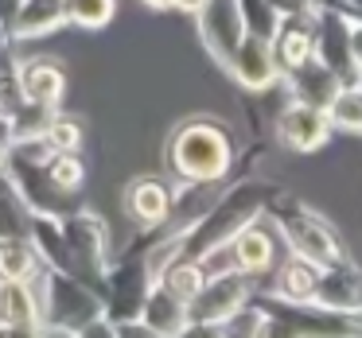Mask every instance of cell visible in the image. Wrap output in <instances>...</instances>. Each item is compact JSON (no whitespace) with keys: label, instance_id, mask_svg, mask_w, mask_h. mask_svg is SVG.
Returning a JSON list of instances; mask_svg holds the SVG:
<instances>
[{"label":"cell","instance_id":"1","mask_svg":"<svg viewBox=\"0 0 362 338\" xmlns=\"http://www.w3.org/2000/svg\"><path fill=\"white\" fill-rule=\"evenodd\" d=\"M234 133L214 117H187L164 144V167L175 183H214L234 171Z\"/></svg>","mask_w":362,"mask_h":338},{"label":"cell","instance_id":"2","mask_svg":"<svg viewBox=\"0 0 362 338\" xmlns=\"http://www.w3.org/2000/svg\"><path fill=\"white\" fill-rule=\"evenodd\" d=\"M273 195H276L273 183L253 179V175L250 179H238V183H226L222 195L214 198V206L187 229V237H183V257L199 260L203 253L218 249V245H230L238 229L257 222L261 214H265V206Z\"/></svg>","mask_w":362,"mask_h":338},{"label":"cell","instance_id":"3","mask_svg":"<svg viewBox=\"0 0 362 338\" xmlns=\"http://www.w3.org/2000/svg\"><path fill=\"white\" fill-rule=\"evenodd\" d=\"M35 291H40V322L55 338H74L86 322L105 315L102 288H94L90 280H82L74 272H63V268L43 265Z\"/></svg>","mask_w":362,"mask_h":338},{"label":"cell","instance_id":"4","mask_svg":"<svg viewBox=\"0 0 362 338\" xmlns=\"http://www.w3.org/2000/svg\"><path fill=\"white\" fill-rule=\"evenodd\" d=\"M265 214L273 218V226H276V234L284 237L288 253H296V257L312 260V265H320V268H331V265H339V260H351V253L343 249L339 229L331 226L327 218H320L315 210H308L300 198L276 191V195L269 198Z\"/></svg>","mask_w":362,"mask_h":338},{"label":"cell","instance_id":"5","mask_svg":"<svg viewBox=\"0 0 362 338\" xmlns=\"http://www.w3.org/2000/svg\"><path fill=\"white\" fill-rule=\"evenodd\" d=\"M110 226L98 210L82 206V210L63 214V253H59V268L90 280L102 288L105 272H110Z\"/></svg>","mask_w":362,"mask_h":338},{"label":"cell","instance_id":"6","mask_svg":"<svg viewBox=\"0 0 362 338\" xmlns=\"http://www.w3.org/2000/svg\"><path fill=\"white\" fill-rule=\"evenodd\" d=\"M253 307L284 319L296 330V338H362V315L331 311V307L315 303V299L312 303H288V299L273 296V291H269V296H257V291H253Z\"/></svg>","mask_w":362,"mask_h":338},{"label":"cell","instance_id":"7","mask_svg":"<svg viewBox=\"0 0 362 338\" xmlns=\"http://www.w3.org/2000/svg\"><path fill=\"white\" fill-rule=\"evenodd\" d=\"M148 288H152V276H148V265H144V245L136 241L133 249H125L113 260L105 280H102L105 315H110L113 322L141 315V303H144V296H148Z\"/></svg>","mask_w":362,"mask_h":338},{"label":"cell","instance_id":"8","mask_svg":"<svg viewBox=\"0 0 362 338\" xmlns=\"http://www.w3.org/2000/svg\"><path fill=\"white\" fill-rule=\"evenodd\" d=\"M253 280L257 276L242 272V268H230V272H218V276H206V284L199 288V296L187 303V315L199 322H234L238 315L250 311L253 303Z\"/></svg>","mask_w":362,"mask_h":338},{"label":"cell","instance_id":"9","mask_svg":"<svg viewBox=\"0 0 362 338\" xmlns=\"http://www.w3.org/2000/svg\"><path fill=\"white\" fill-rule=\"evenodd\" d=\"M312 28H315V59H320L343 86L358 82L362 71H358V63H354V55H351V20H346L339 8L315 0Z\"/></svg>","mask_w":362,"mask_h":338},{"label":"cell","instance_id":"10","mask_svg":"<svg viewBox=\"0 0 362 338\" xmlns=\"http://www.w3.org/2000/svg\"><path fill=\"white\" fill-rule=\"evenodd\" d=\"M273 133H276V140H281L288 152H320L323 144L331 140V117H327L323 105L288 97V105L276 113Z\"/></svg>","mask_w":362,"mask_h":338},{"label":"cell","instance_id":"11","mask_svg":"<svg viewBox=\"0 0 362 338\" xmlns=\"http://www.w3.org/2000/svg\"><path fill=\"white\" fill-rule=\"evenodd\" d=\"M226 74L238 82V86L253 90V94L281 86V78H284L281 63H276V55H273V40H261V35H250V32H245L242 43H238L234 59L226 63Z\"/></svg>","mask_w":362,"mask_h":338},{"label":"cell","instance_id":"12","mask_svg":"<svg viewBox=\"0 0 362 338\" xmlns=\"http://www.w3.org/2000/svg\"><path fill=\"white\" fill-rule=\"evenodd\" d=\"M16 82H20V90H24L28 105H40V109L59 113V105H63V97H66L63 63L43 59V55L40 59H20L16 63Z\"/></svg>","mask_w":362,"mask_h":338},{"label":"cell","instance_id":"13","mask_svg":"<svg viewBox=\"0 0 362 338\" xmlns=\"http://www.w3.org/2000/svg\"><path fill=\"white\" fill-rule=\"evenodd\" d=\"M172 198H175V183L160 179V175H141L125 191V210L141 229H160L172 214Z\"/></svg>","mask_w":362,"mask_h":338},{"label":"cell","instance_id":"14","mask_svg":"<svg viewBox=\"0 0 362 338\" xmlns=\"http://www.w3.org/2000/svg\"><path fill=\"white\" fill-rule=\"evenodd\" d=\"M315 303L331 307V311L362 315V268L354 265V260H339V265H331V268H320Z\"/></svg>","mask_w":362,"mask_h":338},{"label":"cell","instance_id":"15","mask_svg":"<svg viewBox=\"0 0 362 338\" xmlns=\"http://www.w3.org/2000/svg\"><path fill=\"white\" fill-rule=\"evenodd\" d=\"M66 28V8L63 0H20V8L12 12L8 20V32L16 43L28 40H43V35Z\"/></svg>","mask_w":362,"mask_h":338},{"label":"cell","instance_id":"16","mask_svg":"<svg viewBox=\"0 0 362 338\" xmlns=\"http://www.w3.org/2000/svg\"><path fill=\"white\" fill-rule=\"evenodd\" d=\"M230 253H234V265L242 268V272L261 276V272H269L273 260H276V241H273V234H269V229L261 226V218H257V222H250V226H242L234 234Z\"/></svg>","mask_w":362,"mask_h":338},{"label":"cell","instance_id":"17","mask_svg":"<svg viewBox=\"0 0 362 338\" xmlns=\"http://www.w3.org/2000/svg\"><path fill=\"white\" fill-rule=\"evenodd\" d=\"M284 86H288V97H296V102H312V105H323L327 109V102L335 97V90L343 86V82L335 78V74L327 71V66L320 63V59H308L304 66H296V71L284 74Z\"/></svg>","mask_w":362,"mask_h":338},{"label":"cell","instance_id":"18","mask_svg":"<svg viewBox=\"0 0 362 338\" xmlns=\"http://www.w3.org/2000/svg\"><path fill=\"white\" fill-rule=\"evenodd\" d=\"M273 55H276V63H281V74L304 66L308 59L315 55L312 20H281V28H276V35H273Z\"/></svg>","mask_w":362,"mask_h":338},{"label":"cell","instance_id":"19","mask_svg":"<svg viewBox=\"0 0 362 338\" xmlns=\"http://www.w3.org/2000/svg\"><path fill=\"white\" fill-rule=\"evenodd\" d=\"M141 319L148 322L156 334L172 338V334H180V330L187 327L191 315H187V303H183L180 296H172V291L156 280L148 288V296H144V303H141Z\"/></svg>","mask_w":362,"mask_h":338},{"label":"cell","instance_id":"20","mask_svg":"<svg viewBox=\"0 0 362 338\" xmlns=\"http://www.w3.org/2000/svg\"><path fill=\"white\" fill-rule=\"evenodd\" d=\"M32 210L28 195L8 171H0V241H20L32 234Z\"/></svg>","mask_w":362,"mask_h":338},{"label":"cell","instance_id":"21","mask_svg":"<svg viewBox=\"0 0 362 338\" xmlns=\"http://www.w3.org/2000/svg\"><path fill=\"white\" fill-rule=\"evenodd\" d=\"M315 284H320V265L288 253L281 268H276V280H273V296L288 299V303H312L315 299Z\"/></svg>","mask_w":362,"mask_h":338},{"label":"cell","instance_id":"22","mask_svg":"<svg viewBox=\"0 0 362 338\" xmlns=\"http://www.w3.org/2000/svg\"><path fill=\"white\" fill-rule=\"evenodd\" d=\"M40 322V291L24 280H0V327Z\"/></svg>","mask_w":362,"mask_h":338},{"label":"cell","instance_id":"23","mask_svg":"<svg viewBox=\"0 0 362 338\" xmlns=\"http://www.w3.org/2000/svg\"><path fill=\"white\" fill-rule=\"evenodd\" d=\"M40 272H43V260L28 237H20V241H0V280L35 284Z\"/></svg>","mask_w":362,"mask_h":338},{"label":"cell","instance_id":"24","mask_svg":"<svg viewBox=\"0 0 362 338\" xmlns=\"http://www.w3.org/2000/svg\"><path fill=\"white\" fill-rule=\"evenodd\" d=\"M43 183H47L51 195L66 198L78 195L82 183H86V164H82V152H55L43 167Z\"/></svg>","mask_w":362,"mask_h":338},{"label":"cell","instance_id":"25","mask_svg":"<svg viewBox=\"0 0 362 338\" xmlns=\"http://www.w3.org/2000/svg\"><path fill=\"white\" fill-rule=\"evenodd\" d=\"M327 117H331V128H343V133H351V136H362V86L358 82L335 90V97L327 102Z\"/></svg>","mask_w":362,"mask_h":338},{"label":"cell","instance_id":"26","mask_svg":"<svg viewBox=\"0 0 362 338\" xmlns=\"http://www.w3.org/2000/svg\"><path fill=\"white\" fill-rule=\"evenodd\" d=\"M160 284H164L172 296H180L183 303H191V299L199 296V288L206 284V272H203V265H199L195 257H180V260H172V265L164 268Z\"/></svg>","mask_w":362,"mask_h":338},{"label":"cell","instance_id":"27","mask_svg":"<svg viewBox=\"0 0 362 338\" xmlns=\"http://www.w3.org/2000/svg\"><path fill=\"white\" fill-rule=\"evenodd\" d=\"M63 8L66 24L82 28V32H102L117 16V0H63Z\"/></svg>","mask_w":362,"mask_h":338},{"label":"cell","instance_id":"28","mask_svg":"<svg viewBox=\"0 0 362 338\" xmlns=\"http://www.w3.org/2000/svg\"><path fill=\"white\" fill-rule=\"evenodd\" d=\"M43 140L55 152H78L82 140H86V128L74 117H66V113H51V121L43 125Z\"/></svg>","mask_w":362,"mask_h":338},{"label":"cell","instance_id":"29","mask_svg":"<svg viewBox=\"0 0 362 338\" xmlns=\"http://www.w3.org/2000/svg\"><path fill=\"white\" fill-rule=\"evenodd\" d=\"M250 307H253V303H250ZM250 338H296V330H292L284 319H276V315L253 307V330H250Z\"/></svg>","mask_w":362,"mask_h":338},{"label":"cell","instance_id":"30","mask_svg":"<svg viewBox=\"0 0 362 338\" xmlns=\"http://www.w3.org/2000/svg\"><path fill=\"white\" fill-rule=\"evenodd\" d=\"M281 20H315V0H265Z\"/></svg>","mask_w":362,"mask_h":338},{"label":"cell","instance_id":"31","mask_svg":"<svg viewBox=\"0 0 362 338\" xmlns=\"http://www.w3.org/2000/svg\"><path fill=\"white\" fill-rule=\"evenodd\" d=\"M172 338H230V327L226 322H199V319H187V327Z\"/></svg>","mask_w":362,"mask_h":338},{"label":"cell","instance_id":"32","mask_svg":"<svg viewBox=\"0 0 362 338\" xmlns=\"http://www.w3.org/2000/svg\"><path fill=\"white\" fill-rule=\"evenodd\" d=\"M12 144H16V121H12L8 113H0V171L8 167Z\"/></svg>","mask_w":362,"mask_h":338},{"label":"cell","instance_id":"33","mask_svg":"<svg viewBox=\"0 0 362 338\" xmlns=\"http://www.w3.org/2000/svg\"><path fill=\"white\" fill-rule=\"evenodd\" d=\"M117 338H164V334H156L141 315H133V319H121L117 322Z\"/></svg>","mask_w":362,"mask_h":338},{"label":"cell","instance_id":"34","mask_svg":"<svg viewBox=\"0 0 362 338\" xmlns=\"http://www.w3.org/2000/svg\"><path fill=\"white\" fill-rule=\"evenodd\" d=\"M74 338H117V322H113L110 315H98V319L86 322Z\"/></svg>","mask_w":362,"mask_h":338},{"label":"cell","instance_id":"35","mask_svg":"<svg viewBox=\"0 0 362 338\" xmlns=\"http://www.w3.org/2000/svg\"><path fill=\"white\" fill-rule=\"evenodd\" d=\"M0 338H55L43 322H20V327H0Z\"/></svg>","mask_w":362,"mask_h":338},{"label":"cell","instance_id":"36","mask_svg":"<svg viewBox=\"0 0 362 338\" xmlns=\"http://www.w3.org/2000/svg\"><path fill=\"white\" fill-rule=\"evenodd\" d=\"M351 55L362 71V20H351Z\"/></svg>","mask_w":362,"mask_h":338},{"label":"cell","instance_id":"37","mask_svg":"<svg viewBox=\"0 0 362 338\" xmlns=\"http://www.w3.org/2000/svg\"><path fill=\"white\" fill-rule=\"evenodd\" d=\"M175 12H187V16H199V12L206 8V0H172Z\"/></svg>","mask_w":362,"mask_h":338},{"label":"cell","instance_id":"38","mask_svg":"<svg viewBox=\"0 0 362 338\" xmlns=\"http://www.w3.org/2000/svg\"><path fill=\"white\" fill-rule=\"evenodd\" d=\"M20 8V0H0V20H4V24H8L12 20V12Z\"/></svg>","mask_w":362,"mask_h":338},{"label":"cell","instance_id":"39","mask_svg":"<svg viewBox=\"0 0 362 338\" xmlns=\"http://www.w3.org/2000/svg\"><path fill=\"white\" fill-rule=\"evenodd\" d=\"M148 8H156V12H164V8H172V0H144Z\"/></svg>","mask_w":362,"mask_h":338},{"label":"cell","instance_id":"40","mask_svg":"<svg viewBox=\"0 0 362 338\" xmlns=\"http://www.w3.org/2000/svg\"><path fill=\"white\" fill-rule=\"evenodd\" d=\"M358 86H362V74H358Z\"/></svg>","mask_w":362,"mask_h":338}]
</instances>
